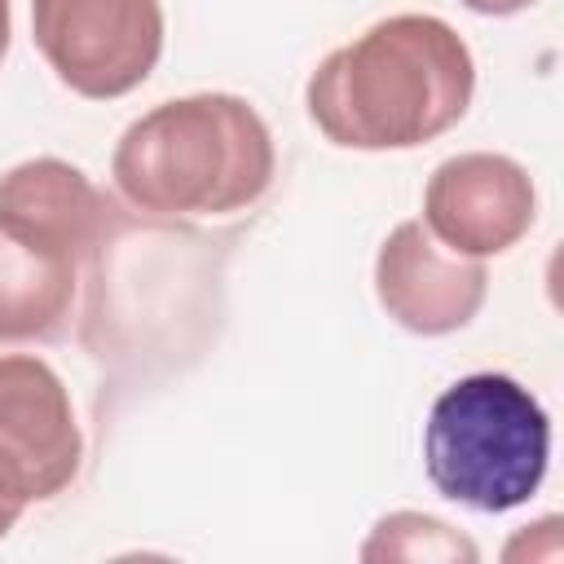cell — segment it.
<instances>
[{
  "label": "cell",
  "instance_id": "3",
  "mask_svg": "<svg viewBox=\"0 0 564 564\" xmlns=\"http://www.w3.org/2000/svg\"><path fill=\"white\" fill-rule=\"evenodd\" d=\"M551 463V419L511 375H463L449 383L423 427V467L441 498L502 516L524 507Z\"/></svg>",
  "mask_w": 564,
  "mask_h": 564
},
{
  "label": "cell",
  "instance_id": "2",
  "mask_svg": "<svg viewBox=\"0 0 564 564\" xmlns=\"http://www.w3.org/2000/svg\"><path fill=\"white\" fill-rule=\"evenodd\" d=\"M273 137L234 93L172 97L132 119L110 154L115 189L154 216H229L273 185Z\"/></svg>",
  "mask_w": 564,
  "mask_h": 564
},
{
  "label": "cell",
  "instance_id": "9",
  "mask_svg": "<svg viewBox=\"0 0 564 564\" xmlns=\"http://www.w3.org/2000/svg\"><path fill=\"white\" fill-rule=\"evenodd\" d=\"M84 264L0 225V344H44L70 322Z\"/></svg>",
  "mask_w": 564,
  "mask_h": 564
},
{
  "label": "cell",
  "instance_id": "6",
  "mask_svg": "<svg viewBox=\"0 0 564 564\" xmlns=\"http://www.w3.org/2000/svg\"><path fill=\"white\" fill-rule=\"evenodd\" d=\"M533 176L516 159L489 150L445 159L423 189V225L432 238L471 260L511 251L533 229Z\"/></svg>",
  "mask_w": 564,
  "mask_h": 564
},
{
  "label": "cell",
  "instance_id": "13",
  "mask_svg": "<svg viewBox=\"0 0 564 564\" xmlns=\"http://www.w3.org/2000/svg\"><path fill=\"white\" fill-rule=\"evenodd\" d=\"M9 35H13V18H9V0H0V62L9 53Z\"/></svg>",
  "mask_w": 564,
  "mask_h": 564
},
{
  "label": "cell",
  "instance_id": "10",
  "mask_svg": "<svg viewBox=\"0 0 564 564\" xmlns=\"http://www.w3.org/2000/svg\"><path fill=\"white\" fill-rule=\"evenodd\" d=\"M480 551L471 538L449 529L436 516L423 511H392L375 524V533L361 546V560H449V564H471Z\"/></svg>",
  "mask_w": 564,
  "mask_h": 564
},
{
  "label": "cell",
  "instance_id": "7",
  "mask_svg": "<svg viewBox=\"0 0 564 564\" xmlns=\"http://www.w3.org/2000/svg\"><path fill=\"white\" fill-rule=\"evenodd\" d=\"M375 295L401 330L436 339L463 330L480 313L489 273L485 260L458 256L432 238L423 220H401L375 256Z\"/></svg>",
  "mask_w": 564,
  "mask_h": 564
},
{
  "label": "cell",
  "instance_id": "11",
  "mask_svg": "<svg viewBox=\"0 0 564 564\" xmlns=\"http://www.w3.org/2000/svg\"><path fill=\"white\" fill-rule=\"evenodd\" d=\"M471 13H485V18H511V13H520V9H529V4H538V0H463Z\"/></svg>",
  "mask_w": 564,
  "mask_h": 564
},
{
  "label": "cell",
  "instance_id": "12",
  "mask_svg": "<svg viewBox=\"0 0 564 564\" xmlns=\"http://www.w3.org/2000/svg\"><path fill=\"white\" fill-rule=\"evenodd\" d=\"M22 511H26V502H18V498H9V494L0 489V538L18 524V516H22Z\"/></svg>",
  "mask_w": 564,
  "mask_h": 564
},
{
  "label": "cell",
  "instance_id": "1",
  "mask_svg": "<svg viewBox=\"0 0 564 564\" xmlns=\"http://www.w3.org/2000/svg\"><path fill=\"white\" fill-rule=\"evenodd\" d=\"M476 93L467 40L432 13H392L308 75V119L344 150H414L449 132Z\"/></svg>",
  "mask_w": 564,
  "mask_h": 564
},
{
  "label": "cell",
  "instance_id": "4",
  "mask_svg": "<svg viewBox=\"0 0 564 564\" xmlns=\"http://www.w3.org/2000/svg\"><path fill=\"white\" fill-rule=\"evenodd\" d=\"M31 35L48 70L88 101L150 79L163 53L159 0H31Z\"/></svg>",
  "mask_w": 564,
  "mask_h": 564
},
{
  "label": "cell",
  "instance_id": "5",
  "mask_svg": "<svg viewBox=\"0 0 564 564\" xmlns=\"http://www.w3.org/2000/svg\"><path fill=\"white\" fill-rule=\"evenodd\" d=\"M84 463L66 383L44 357H0V489L18 502L57 498Z\"/></svg>",
  "mask_w": 564,
  "mask_h": 564
},
{
  "label": "cell",
  "instance_id": "8",
  "mask_svg": "<svg viewBox=\"0 0 564 564\" xmlns=\"http://www.w3.org/2000/svg\"><path fill=\"white\" fill-rule=\"evenodd\" d=\"M106 194L66 159H26L0 176V225L88 264L110 229Z\"/></svg>",
  "mask_w": 564,
  "mask_h": 564
}]
</instances>
